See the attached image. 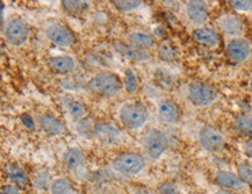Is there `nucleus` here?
<instances>
[{"mask_svg": "<svg viewBox=\"0 0 252 194\" xmlns=\"http://www.w3.org/2000/svg\"><path fill=\"white\" fill-rule=\"evenodd\" d=\"M86 90L93 96L101 98H113L119 95L122 85V79L119 78L115 73L109 71H101L92 76L85 84Z\"/></svg>", "mask_w": 252, "mask_h": 194, "instance_id": "1", "label": "nucleus"}, {"mask_svg": "<svg viewBox=\"0 0 252 194\" xmlns=\"http://www.w3.org/2000/svg\"><path fill=\"white\" fill-rule=\"evenodd\" d=\"M111 167L122 176H136L145 167V158L135 151H124L113 158Z\"/></svg>", "mask_w": 252, "mask_h": 194, "instance_id": "2", "label": "nucleus"}, {"mask_svg": "<svg viewBox=\"0 0 252 194\" xmlns=\"http://www.w3.org/2000/svg\"><path fill=\"white\" fill-rule=\"evenodd\" d=\"M119 119L126 128L137 130L144 127L149 120V111L143 105L136 102H128L119 109Z\"/></svg>", "mask_w": 252, "mask_h": 194, "instance_id": "3", "label": "nucleus"}, {"mask_svg": "<svg viewBox=\"0 0 252 194\" xmlns=\"http://www.w3.org/2000/svg\"><path fill=\"white\" fill-rule=\"evenodd\" d=\"M142 147L147 158L157 161L166 153L169 148V138L160 129L150 128L144 134Z\"/></svg>", "mask_w": 252, "mask_h": 194, "instance_id": "4", "label": "nucleus"}, {"mask_svg": "<svg viewBox=\"0 0 252 194\" xmlns=\"http://www.w3.org/2000/svg\"><path fill=\"white\" fill-rule=\"evenodd\" d=\"M187 98L195 107H208L219 99V91L208 83L193 82L187 89Z\"/></svg>", "mask_w": 252, "mask_h": 194, "instance_id": "5", "label": "nucleus"}, {"mask_svg": "<svg viewBox=\"0 0 252 194\" xmlns=\"http://www.w3.org/2000/svg\"><path fill=\"white\" fill-rule=\"evenodd\" d=\"M31 29L27 22L20 17H13L6 22L4 37L13 47H21L28 41Z\"/></svg>", "mask_w": 252, "mask_h": 194, "instance_id": "6", "label": "nucleus"}, {"mask_svg": "<svg viewBox=\"0 0 252 194\" xmlns=\"http://www.w3.org/2000/svg\"><path fill=\"white\" fill-rule=\"evenodd\" d=\"M46 37L51 43L61 48H70L77 43L76 35L70 28L61 22H51L44 29Z\"/></svg>", "mask_w": 252, "mask_h": 194, "instance_id": "7", "label": "nucleus"}, {"mask_svg": "<svg viewBox=\"0 0 252 194\" xmlns=\"http://www.w3.org/2000/svg\"><path fill=\"white\" fill-rule=\"evenodd\" d=\"M198 141L202 149L208 153H220L225 144L223 132L213 126H203L200 129Z\"/></svg>", "mask_w": 252, "mask_h": 194, "instance_id": "8", "label": "nucleus"}, {"mask_svg": "<svg viewBox=\"0 0 252 194\" xmlns=\"http://www.w3.org/2000/svg\"><path fill=\"white\" fill-rule=\"evenodd\" d=\"M225 55L228 60L235 64L245 62L251 55V44L247 38H230L225 46Z\"/></svg>", "mask_w": 252, "mask_h": 194, "instance_id": "9", "label": "nucleus"}, {"mask_svg": "<svg viewBox=\"0 0 252 194\" xmlns=\"http://www.w3.org/2000/svg\"><path fill=\"white\" fill-rule=\"evenodd\" d=\"M220 31L230 38L242 37L244 33V24L236 14H223L218 19Z\"/></svg>", "mask_w": 252, "mask_h": 194, "instance_id": "10", "label": "nucleus"}, {"mask_svg": "<svg viewBox=\"0 0 252 194\" xmlns=\"http://www.w3.org/2000/svg\"><path fill=\"white\" fill-rule=\"evenodd\" d=\"M185 12L189 20L198 27H202L208 20L209 8L206 1H201V0L187 1L185 5Z\"/></svg>", "mask_w": 252, "mask_h": 194, "instance_id": "11", "label": "nucleus"}, {"mask_svg": "<svg viewBox=\"0 0 252 194\" xmlns=\"http://www.w3.org/2000/svg\"><path fill=\"white\" fill-rule=\"evenodd\" d=\"M62 162L66 166V169L72 171V172H82L85 170L87 160L82 149L71 147L64 151Z\"/></svg>", "mask_w": 252, "mask_h": 194, "instance_id": "12", "label": "nucleus"}, {"mask_svg": "<svg viewBox=\"0 0 252 194\" xmlns=\"http://www.w3.org/2000/svg\"><path fill=\"white\" fill-rule=\"evenodd\" d=\"M48 66L54 73L60 76H70L75 72L77 63L75 58L67 55H56L48 60Z\"/></svg>", "mask_w": 252, "mask_h": 194, "instance_id": "13", "label": "nucleus"}, {"mask_svg": "<svg viewBox=\"0 0 252 194\" xmlns=\"http://www.w3.org/2000/svg\"><path fill=\"white\" fill-rule=\"evenodd\" d=\"M157 114L161 122L167 125H174L180 119V108L173 100L164 99L158 103Z\"/></svg>", "mask_w": 252, "mask_h": 194, "instance_id": "14", "label": "nucleus"}, {"mask_svg": "<svg viewBox=\"0 0 252 194\" xmlns=\"http://www.w3.org/2000/svg\"><path fill=\"white\" fill-rule=\"evenodd\" d=\"M94 137L102 144L114 145L121 140V132L111 124H96L94 128Z\"/></svg>", "mask_w": 252, "mask_h": 194, "instance_id": "15", "label": "nucleus"}, {"mask_svg": "<svg viewBox=\"0 0 252 194\" xmlns=\"http://www.w3.org/2000/svg\"><path fill=\"white\" fill-rule=\"evenodd\" d=\"M215 180L221 187L231 191H243L248 185V184H245L241 179V177L238 174L225 170L218 171L215 173Z\"/></svg>", "mask_w": 252, "mask_h": 194, "instance_id": "16", "label": "nucleus"}, {"mask_svg": "<svg viewBox=\"0 0 252 194\" xmlns=\"http://www.w3.org/2000/svg\"><path fill=\"white\" fill-rule=\"evenodd\" d=\"M192 36L196 43L207 48H216L220 43V35L218 32L212 28L205 27V26L196 27L192 32Z\"/></svg>", "mask_w": 252, "mask_h": 194, "instance_id": "17", "label": "nucleus"}, {"mask_svg": "<svg viewBox=\"0 0 252 194\" xmlns=\"http://www.w3.org/2000/svg\"><path fill=\"white\" fill-rule=\"evenodd\" d=\"M61 102H62L64 111H65L71 120L75 122H80L84 119H86L87 109L84 106V103L78 101V100L69 98V97H64V98L61 99Z\"/></svg>", "mask_w": 252, "mask_h": 194, "instance_id": "18", "label": "nucleus"}, {"mask_svg": "<svg viewBox=\"0 0 252 194\" xmlns=\"http://www.w3.org/2000/svg\"><path fill=\"white\" fill-rule=\"evenodd\" d=\"M38 125L41 126L42 130L46 132L48 136L51 137L61 136L65 131V127H64L62 121L58 120L56 116L51 114L38 116Z\"/></svg>", "mask_w": 252, "mask_h": 194, "instance_id": "19", "label": "nucleus"}, {"mask_svg": "<svg viewBox=\"0 0 252 194\" xmlns=\"http://www.w3.org/2000/svg\"><path fill=\"white\" fill-rule=\"evenodd\" d=\"M129 44L132 49L138 50V51H143L149 50L155 46V36L153 34L147 33V32L143 31H136L132 32V33L129 35L128 37Z\"/></svg>", "mask_w": 252, "mask_h": 194, "instance_id": "20", "label": "nucleus"}, {"mask_svg": "<svg viewBox=\"0 0 252 194\" xmlns=\"http://www.w3.org/2000/svg\"><path fill=\"white\" fill-rule=\"evenodd\" d=\"M5 172L8 179L12 182V185L17 186L18 189L26 187L28 184V176L20 165L15 163H8L5 166Z\"/></svg>", "mask_w": 252, "mask_h": 194, "instance_id": "21", "label": "nucleus"}, {"mask_svg": "<svg viewBox=\"0 0 252 194\" xmlns=\"http://www.w3.org/2000/svg\"><path fill=\"white\" fill-rule=\"evenodd\" d=\"M157 54L158 57L160 58L161 61H165V62H172V61H176L178 58V55H179V50L174 42L170 38H164L159 42L157 47Z\"/></svg>", "mask_w": 252, "mask_h": 194, "instance_id": "22", "label": "nucleus"}, {"mask_svg": "<svg viewBox=\"0 0 252 194\" xmlns=\"http://www.w3.org/2000/svg\"><path fill=\"white\" fill-rule=\"evenodd\" d=\"M234 128L240 135L252 137V114L243 113L238 115L234 121Z\"/></svg>", "mask_w": 252, "mask_h": 194, "instance_id": "23", "label": "nucleus"}, {"mask_svg": "<svg viewBox=\"0 0 252 194\" xmlns=\"http://www.w3.org/2000/svg\"><path fill=\"white\" fill-rule=\"evenodd\" d=\"M62 8L70 15H79L90 7L91 2L80 1V0H63Z\"/></svg>", "mask_w": 252, "mask_h": 194, "instance_id": "24", "label": "nucleus"}, {"mask_svg": "<svg viewBox=\"0 0 252 194\" xmlns=\"http://www.w3.org/2000/svg\"><path fill=\"white\" fill-rule=\"evenodd\" d=\"M49 191L50 194H75V190L71 183L64 178L54 179L49 185Z\"/></svg>", "mask_w": 252, "mask_h": 194, "instance_id": "25", "label": "nucleus"}, {"mask_svg": "<svg viewBox=\"0 0 252 194\" xmlns=\"http://www.w3.org/2000/svg\"><path fill=\"white\" fill-rule=\"evenodd\" d=\"M112 4L118 11L128 13L140 8L143 1H140V0H113Z\"/></svg>", "mask_w": 252, "mask_h": 194, "instance_id": "26", "label": "nucleus"}, {"mask_svg": "<svg viewBox=\"0 0 252 194\" xmlns=\"http://www.w3.org/2000/svg\"><path fill=\"white\" fill-rule=\"evenodd\" d=\"M122 85L128 93H134L138 89V78L136 73L130 69H127L124 73L122 78Z\"/></svg>", "mask_w": 252, "mask_h": 194, "instance_id": "27", "label": "nucleus"}, {"mask_svg": "<svg viewBox=\"0 0 252 194\" xmlns=\"http://www.w3.org/2000/svg\"><path fill=\"white\" fill-rule=\"evenodd\" d=\"M238 176L245 184H252V164L251 163H242L237 167Z\"/></svg>", "mask_w": 252, "mask_h": 194, "instance_id": "28", "label": "nucleus"}, {"mask_svg": "<svg viewBox=\"0 0 252 194\" xmlns=\"http://www.w3.org/2000/svg\"><path fill=\"white\" fill-rule=\"evenodd\" d=\"M229 4L236 12L251 13L252 12V0H231Z\"/></svg>", "mask_w": 252, "mask_h": 194, "instance_id": "29", "label": "nucleus"}, {"mask_svg": "<svg viewBox=\"0 0 252 194\" xmlns=\"http://www.w3.org/2000/svg\"><path fill=\"white\" fill-rule=\"evenodd\" d=\"M82 78V77H80ZM79 77H69V78H65L63 80L62 83H61V85H62V87H64V89L66 90H71V91H75V90H78L80 86L79 84H76L77 80H80Z\"/></svg>", "mask_w": 252, "mask_h": 194, "instance_id": "30", "label": "nucleus"}, {"mask_svg": "<svg viewBox=\"0 0 252 194\" xmlns=\"http://www.w3.org/2000/svg\"><path fill=\"white\" fill-rule=\"evenodd\" d=\"M160 194H179V190L172 183H163L158 187Z\"/></svg>", "mask_w": 252, "mask_h": 194, "instance_id": "31", "label": "nucleus"}, {"mask_svg": "<svg viewBox=\"0 0 252 194\" xmlns=\"http://www.w3.org/2000/svg\"><path fill=\"white\" fill-rule=\"evenodd\" d=\"M0 194H21V193H20V190H19L17 186L12 185V184H7V185H4L1 187Z\"/></svg>", "mask_w": 252, "mask_h": 194, "instance_id": "32", "label": "nucleus"}, {"mask_svg": "<svg viewBox=\"0 0 252 194\" xmlns=\"http://www.w3.org/2000/svg\"><path fill=\"white\" fill-rule=\"evenodd\" d=\"M20 119H21L22 124H24L28 129H35L34 120H33V118H32L31 115H29V114H22Z\"/></svg>", "mask_w": 252, "mask_h": 194, "instance_id": "33", "label": "nucleus"}, {"mask_svg": "<svg viewBox=\"0 0 252 194\" xmlns=\"http://www.w3.org/2000/svg\"><path fill=\"white\" fill-rule=\"evenodd\" d=\"M243 154L249 158V160H252V138L248 140L243 144Z\"/></svg>", "mask_w": 252, "mask_h": 194, "instance_id": "34", "label": "nucleus"}, {"mask_svg": "<svg viewBox=\"0 0 252 194\" xmlns=\"http://www.w3.org/2000/svg\"><path fill=\"white\" fill-rule=\"evenodd\" d=\"M213 194H232V193L229 192V191H227V190H219V191H216V192H214Z\"/></svg>", "mask_w": 252, "mask_h": 194, "instance_id": "35", "label": "nucleus"}, {"mask_svg": "<svg viewBox=\"0 0 252 194\" xmlns=\"http://www.w3.org/2000/svg\"><path fill=\"white\" fill-rule=\"evenodd\" d=\"M250 90H251V92H252V79H251V82H250Z\"/></svg>", "mask_w": 252, "mask_h": 194, "instance_id": "36", "label": "nucleus"}]
</instances>
